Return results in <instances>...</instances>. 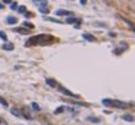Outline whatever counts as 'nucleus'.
<instances>
[{"label":"nucleus","instance_id":"nucleus-1","mask_svg":"<svg viewBox=\"0 0 135 125\" xmlns=\"http://www.w3.org/2000/svg\"><path fill=\"white\" fill-rule=\"evenodd\" d=\"M51 39H52V38H51L50 35H36V37H32L28 42L32 45L34 44H50Z\"/></svg>","mask_w":135,"mask_h":125},{"label":"nucleus","instance_id":"nucleus-2","mask_svg":"<svg viewBox=\"0 0 135 125\" xmlns=\"http://www.w3.org/2000/svg\"><path fill=\"white\" fill-rule=\"evenodd\" d=\"M103 105L106 106H115V108H129V103H123L119 100H110V99H103Z\"/></svg>","mask_w":135,"mask_h":125},{"label":"nucleus","instance_id":"nucleus-3","mask_svg":"<svg viewBox=\"0 0 135 125\" xmlns=\"http://www.w3.org/2000/svg\"><path fill=\"white\" fill-rule=\"evenodd\" d=\"M58 90H60V92H63L64 95H67V96H73V97H79V96H77V95H73V92L67 90V89H64V87H61V86H60V87H58Z\"/></svg>","mask_w":135,"mask_h":125},{"label":"nucleus","instance_id":"nucleus-4","mask_svg":"<svg viewBox=\"0 0 135 125\" xmlns=\"http://www.w3.org/2000/svg\"><path fill=\"white\" fill-rule=\"evenodd\" d=\"M57 15H58V16H71V12H68V10H63V9H60V10H57Z\"/></svg>","mask_w":135,"mask_h":125},{"label":"nucleus","instance_id":"nucleus-5","mask_svg":"<svg viewBox=\"0 0 135 125\" xmlns=\"http://www.w3.org/2000/svg\"><path fill=\"white\" fill-rule=\"evenodd\" d=\"M6 23H9V25H16V23H18V19L13 18V16H9V18L6 19Z\"/></svg>","mask_w":135,"mask_h":125},{"label":"nucleus","instance_id":"nucleus-6","mask_svg":"<svg viewBox=\"0 0 135 125\" xmlns=\"http://www.w3.org/2000/svg\"><path fill=\"white\" fill-rule=\"evenodd\" d=\"M83 38L87 39V41H90V42H94V41H96V38H94L91 34H83Z\"/></svg>","mask_w":135,"mask_h":125},{"label":"nucleus","instance_id":"nucleus-7","mask_svg":"<svg viewBox=\"0 0 135 125\" xmlns=\"http://www.w3.org/2000/svg\"><path fill=\"white\" fill-rule=\"evenodd\" d=\"M34 3L38 4V6H48V2H47V0H34Z\"/></svg>","mask_w":135,"mask_h":125},{"label":"nucleus","instance_id":"nucleus-8","mask_svg":"<svg viewBox=\"0 0 135 125\" xmlns=\"http://www.w3.org/2000/svg\"><path fill=\"white\" fill-rule=\"evenodd\" d=\"M3 50H4V51H12V50H13V44H10V42L3 44Z\"/></svg>","mask_w":135,"mask_h":125},{"label":"nucleus","instance_id":"nucleus-9","mask_svg":"<svg viewBox=\"0 0 135 125\" xmlns=\"http://www.w3.org/2000/svg\"><path fill=\"white\" fill-rule=\"evenodd\" d=\"M47 83L51 86V87H58V85H57V81L52 80V79H47Z\"/></svg>","mask_w":135,"mask_h":125},{"label":"nucleus","instance_id":"nucleus-10","mask_svg":"<svg viewBox=\"0 0 135 125\" xmlns=\"http://www.w3.org/2000/svg\"><path fill=\"white\" fill-rule=\"evenodd\" d=\"M67 23H80V19H75V18H71V16H70V18L67 19Z\"/></svg>","mask_w":135,"mask_h":125},{"label":"nucleus","instance_id":"nucleus-11","mask_svg":"<svg viewBox=\"0 0 135 125\" xmlns=\"http://www.w3.org/2000/svg\"><path fill=\"white\" fill-rule=\"evenodd\" d=\"M39 12H41V13H48V12H50V9H48L47 6H39Z\"/></svg>","mask_w":135,"mask_h":125},{"label":"nucleus","instance_id":"nucleus-12","mask_svg":"<svg viewBox=\"0 0 135 125\" xmlns=\"http://www.w3.org/2000/svg\"><path fill=\"white\" fill-rule=\"evenodd\" d=\"M123 119L128 121V122H132V121H134V116H132V115H123Z\"/></svg>","mask_w":135,"mask_h":125},{"label":"nucleus","instance_id":"nucleus-13","mask_svg":"<svg viewBox=\"0 0 135 125\" xmlns=\"http://www.w3.org/2000/svg\"><path fill=\"white\" fill-rule=\"evenodd\" d=\"M10 9L16 10V9H18V3H16V2H12V3H10Z\"/></svg>","mask_w":135,"mask_h":125},{"label":"nucleus","instance_id":"nucleus-14","mask_svg":"<svg viewBox=\"0 0 135 125\" xmlns=\"http://www.w3.org/2000/svg\"><path fill=\"white\" fill-rule=\"evenodd\" d=\"M15 31L20 32V34H28V32H29V31H26V29H23V28H18V29H15Z\"/></svg>","mask_w":135,"mask_h":125},{"label":"nucleus","instance_id":"nucleus-15","mask_svg":"<svg viewBox=\"0 0 135 125\" xmlns=\"http://www.w3.org/2000/svg\"><path fill=\"white\" fill-rule=\"evenodd\" d=\"M18 9H19L20 13H26V7L25 6H18Z\"/></svg>","mask_w":135,"mask_h":125},{"label":"nucleus","instance_id":"nucleus-16","mask_svg":"<svg viewBox=\"0 0 135 125\" xmlns=\"http://www.w3.org/2000/svg\"><path fill=\"white\" fill-rule=\"evenodd\" d=\"M32 108H34V111H39V109H41V108H39V105H38V103H32Z\"/></svg>","mask_w":135,"mask_h":125},{"label":"nucleus","instance_id":"nucleus-17","mask_svg":"<svg viewBox=\"0 0 135 125\" xmlns=\"http://www.w3.org/2000/svg\"><path fill=\"white\" fill-rule=\"evenodd\" d=\"M0 38H2L3 41H7V37H6V34H4V32H2V31H0Z\"/></svg>","mask_w":135,"mask_h":125},{"label":"nucleus","instance_id":"nucleus-18","mask_svg":"<svg viewBox=\"0 0 135 125\" xmlns=\"http://www.w3.org/2000/svg\"><path fill=\"white\" fill-rule=\"evenodd\" d=\"M64 109H66V108H63V106H61V108H57V109H55V113H61V112H64Z\"/></svg>","mask_w":135,"mask_h":125},{"label":"nucleus","instance_id":"nucleus-19","mask_svg":"<svg viewBox=\"0 0 135 125\" xmlns=\"http://www.w3.org/2000/svg\"><path fill=\"white\" fill-rule=\"evenodd\" d=\"M23 26H25V28H29V29H32V28H34V25H32V23H23Z\"/></svg>","mask_w":135,"mask_h":125},{"label":"nucleus","instance_id":"nucleus-20","mask_svg":"<svg viewBox=\"0 0 135 125\" xmlns=\"http://www.w3.org/2000/svg\"><path fill=\"white\" fill-rule=\"evenodd\" d=\"M0 103H2L3 106H7V102H6V100H4V99H3V97H0Z\"/></svg>","mask_w":135,"mask_h":125},{"label":"nucleus","instance_id":"nucleus-21","mask_svg":"<svg viewBox=\"0 0 135 125\" xmlns=\"http://www.w3.org/2000/svg\"><path fill=\"white\" fill-rule=\"evenodd\" d=\"M0 125H7V122L4 121V119L2 118V116H0Z\"/></svg>","mask_w":135,"mask_h":125},{"label":"nucleus","instance_id":"nucleus-22","mask_svg":"<svg viewBox=\"0 0 135 125\" xmlns=\"http://www.w3.org/2000/svg\"><path fill=\"white\" fill-rule=\"evenodd\" d=\"M12 113H13V115H16V116H19V115H20V113H19L16 109H12Z\"/></svg>","mask_w":135,"mask_h":125},{"label":"nucleus","instance_id":"nucleus-23","mask_svg":"<svg viewBox=\"0 0 135 125\" xmlns=\"http://www.w3.org/2000/svg\"><path fill=\"white\" fill-rule=\"evenodd\" d=\"M3 3H6V4H10V3H12V0H3Z\"/></svg>","mask_w":135,"mask_h":125},{"label":"nucleus","instance_id":"nucleus-24","mask_svg":"<svg viewBox=\"0 0 135 125\" xmlns=\"http://www.w3.org/2000/svg\"><path fill=\"white\" fill-rule=\"evenodd\" d=\"M80 3H82V4H86V3H87V0H80Z\"/></svg>","mask_w":135,"mask_h":125},{"label":"nucleus","instance_id":"nucleus-25","mask_svg":"<svg viewBox=\"0 0 135 125\" xmlns=\"http://www.w3.org/2000/svg\"><path fill=\"white\" fill-rule=\"evenodd\" d=\"M0 9H3V3H0Z\"/></svg>","mask_w":135,"mask_h":125}]
</instances>
